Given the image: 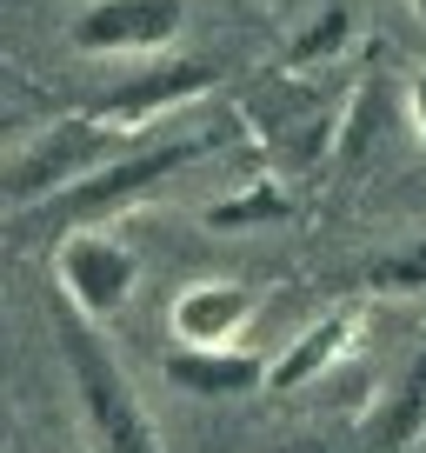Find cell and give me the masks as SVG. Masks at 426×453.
I'll list each match as a JSON object with an SVG mask.
<instances>
[{"instance_id":"obj_13","label":"cell","mask_w":426,"mask_h":453,"mask_svg":"<svg viewBox=\"0 0 426 453\" xmlns=\"http://www.w3.org/2000/svg\"><path fill=\"white\" fill-rule=\"evenodd\" d=\"M346 41V7H327V14L313 20V34L293 47V67H307V60H320V54H333V47Z\"/></svg>"},{"instance_id":"obj_3","label":"cell","mask_w":426,"mask_h":453,"mask_svg":"<svg viewBox=\"0 0 426 453\" xmlns=\"http://www.w3.org/2000/svg\"><path fill=\"white\" fill-rule=\"evenodd\" d=\"M213 154V134H200V141H167V147H147V154H127V160H107V167H94L87 180H73L67 194L47 200V226H80V220H107V213L133 207V200L147 194V187H160L167 173H180L186 160Z\"/></svg>"},{"instance_id":"obj_7","label":"cell","mask_w":426,"mask_h":453,"mask_svg":"<svg viewBox=\"0 0 426 453\" xmlns=\"http://www.w3.org/2000/svg\"><path fill=\"white\" fill-rule=\"evenodd\" d=\"M167 380L194 400H240L260 380H273V367L260 354H233V347H173Z\"/></svg>"},{"instance_id":"obj_4","label":"cell","mask_w":426,"mask_h":453,"mask_svg":"<svg viewBox=\"0 0 426 453\" xmlns=\"http://www.w3.org/2000/svg\"><path fill=\"white\" fill-rule=\"evenodd\" d=\"M186 27V0H87L67 20L80 54H160Z\"/></svg>"},{"instance_id":"obj_2","label":"cell","mask_w":426,"mask_h":453,"mask_svg":"<svg viewBox=\"0 0 426 453\" xmlns=\"http://www.w3.org/2000/svg\"><path fill=\"white\" fill-rule=\"evenodd\" d=\"M114 160V134L100 127V120H60V127L34 134L27 147H20L14 160H7V207L27 213L34 200H54L67 194L73 180H87L94 167H107Z\"/></svg>"},{"instance_id":"obj_5","label":"cell","mask_w":426,"mask_h":453,"mask_svg":"<svg viewBox=\"0 0 426 453\" xmlns=\"http://www.w3.org/2000/svg\"><path fill=\"white\" fill-rule=\"evenodd\" d=\"M54 273H60V294H67L73 307L94 313V320H107V313L133 294L141 260H133L127 241H114V234H100V226H94V234H67V241H60Z\"/></svg>"},{"instance_id":"obj_15","label":"cell","mask_w":426,"mask_h":453,"mask_svg":"<svg viewBox=\"0 0 426 453\" xmlns=\"http://www.w3.org/2000/svg\"><path fill=\"white\" fill-rule=\"evenodd\" d=\"M407 7H413V20H420V27H426V0H407Z\"/></svg>"},{"instance_id":"obj_9","label":"cell","mask_w":426,"mask_h":453,"mask_svg":"<svg viewBox=\"0 0 426 453\" xmlns=\"http://www.w3.org/2000/svg\"><path fill=\"white\" fill-rule=\"evenodd\" d=\"M346 340H354V313H327L320 326H307V334L293 340V354H280V360H273V387H280V394L307 387L320 367H333V360L346 354Z\"/></svg>"},{"instance_id":"obj_1","label":"cell","mask_w":426,"mask_h":453,"mask_svg":"<svg viewBox=\"0 0 426 453\" xmlns=\"http://www.w3.org/2000/svg\"><path fill=\"white\" fill-rule=\"evenodd\" d=\"M54 340L67 354V373H73V394L87 407V426H94L100 453H167L147 420V407L133 400V380L120 373L114 347L94 334V313H80L67 294L54 300Z\"/></svg>"},{"instance_id":"obj_8","label":"cell","mask_w":426,"mask_h":453,"mask_svg":"<svg viewBox=\"0 0 426 453\" xmlns=\"http://www.w3.org/2000/svg\"><path fill=\"white\" fill-rule=\"evenodd\" d=\"M220 73L213 67H160V73H141V81L114 87V94L100 100V113H114V120H147V113L173 107V100H194L200 87H213Z\"/></svg>"},{"instance_id":"obj_12","label":"cell","mask_w":426,"mask_h":453,"mask_svg":"<svg viewBox=\"0 0 426 453\" xmlns=\"http://www.w3.org/2000/svg\"><path fill=\"white\" fill-rule=\"evenodd\" d=\"M367 294H426V241H407L367 267Z\"/></svg>"},{"instance_id":"obj_14","label":"cell","mask_w":426,"mask_h":453,"mask_svg":"<svg viewBox=\"0 0 426 453\" xmlns=\"http://www.w3.org/2000/svg\"><path fill=\"white\" fill-rule=\"evenodd\" d=\"M407 100H413V127H420V141H426V67L413 73V87H407Z\"/></svg>"},{"instance_id":"obj_10","label":"cell","mask_w":426,"mask_h":453,"mask_svg":"<svg viewBox=\"0 0 426 453\" xmlns=\"http://www.w3.org/2000/svg\"><path fill=\"white\" fill-rule=\"evenodd\" d=\"M426 434V354L407 367V380L393 387V400H386V413H380V447L386 453H399V447H413V440Z\"/></svg>"},{"instance_id":"obj_6","label":"cell","mask_w":426,"mask_h":453,"mask_svg":"<svg viewBox=\"0 0 426 453\" xmlns=\"http://www.w3.org/2000/svg\"><path fill=\"white\" fill-rule=\"evenodd\" d=\"M247 320H254V294L233 287V280L180 287V294H173V313H167V326H173L180 347H233V334H240Z\"/></svg>"},{"instance_id":"obj_11","label":"cell","mask_w":426,"mask_h":453,"mask_svg":"<svg viewBox=\"0 0 426 453\" xmlns=\"http://www.w3.org/2000/svg\"><path fill=\"white\" fill-rule=\"evenodd\" d=\"M286 194L273 180H260V187H247L240 200H213L207 207V226H267V220H286Z\"/></svg>"}]
</instances>
